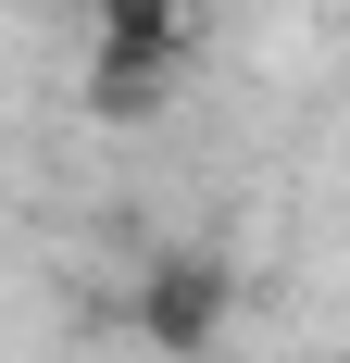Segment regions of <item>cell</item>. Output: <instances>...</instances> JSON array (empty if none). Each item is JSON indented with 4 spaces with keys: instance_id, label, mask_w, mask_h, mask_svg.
<instances>
[{
    "instance_id": "6da1fadb",
    "label": "cell",
    "mask_w": 350,
    "mask_h": 363,
    "mask_svg": "<svg viewBox=\"0 0 350 363\" xmlns=\"http://www.w3.org/2000/svg\"><path fill=\"white\" fill-rule=\"evenodd\" d=\"M125 326H138L163 363H213V351H225V326H238V263L213 251V238H163V251L138 263Z\"/></svg>"
},
{
    "instance_id": "7a4b0ae2",
    "label": "cell",
    "mask_w": 350,
    "mask_h": 363,
    "mask_svg": "<svg viewBox=\"0 0 350 363\" xmlns=\"http://www.w3.org/2000/svg\"><path fill=\"white\" fill-rule=\"evenodd\" d=\"M175 75H188V63H150V50H88V113H101V125H150V113L175 101Z\"/></svg>"
},
{
    "instance_id": "3957f363",
    "label": "cell",
    "mask_w": 350,
    "mask_h": 363,
    "mask_svg": "<svg viewBox=\"0 0 350 363\" xmlns=\"http://www.w3.org/2000/svg\"><path fill=\"white\" fill-rule=\"evenodd\" d=\"M88 13V50H150V63H188V0H75Z\"/></svg>"
}]
</instances>
